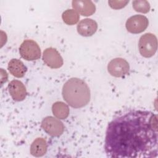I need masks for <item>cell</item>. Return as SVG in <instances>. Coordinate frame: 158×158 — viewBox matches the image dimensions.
I'll return each instance as SVG.
<instances>
[{
	"instance_id": "obj_7",
	"label": "cell",
	"mask_w": 158,
	"mask_h": 158,
	"mask_svg": "<svg viewBox=\"0 0 158 158\" xmlns=\"http://www.w3.org/2000/svg\"><path fill=\"white\" fill-rule=\"evenodd\" d=\"M148 24L149 22L147 17L142 15H135L128 19L125 27L129 32L137 34L144 31Z\"/></svg>"
},
{
	"instance_id": "obj_5",
	"label": "cell",
	"mask_w": 158,
	"mask_h": 158,
	"mask_svg": "<svg viewBox=\"0 0 158 158\" xmlns=\"http://www.w3.org/2000/svg\"><path fill=\"white\" fill-rule=\"evenodd\" d=\"M41 127L50 136L57 137L60 136L64 131V126L59 119L48 116L41 122Z\"/></svg>"
},
{
	"instance_id": "obj_11",
	"label": "cell",
	"mask_w": 158,
	"mask_h": 158,
	"mask_svg": "<svg viewBox=\"0 0 158 158\" xmlns=\"http://www.w3.org/2000/svg\"><path fill=\"white\" fill-rule=\"evenodd\" d=\"M78 33L83 36H91L94 35L97 29L96 22L91 19H85L81 20L77 27Z\"/></svg>"
},
{
	"instance_id": "obj_1",
	"label": "cell",
	"mask_w": 158,
	"mask_h": 158,
	"mask_svg": "<svg viewBox=\"0 0 158 158\" xmlns=\"http://www.w3.org/2000/svg\"><path fill=\"white\" fill-rule=\"evenodd\" d=\"M157 116L148 110H131L108 125L104 149L110 157L157 156Z\"/></svg>"
},
{
	"instance_id": "obj_4",
	"label": "cell",
	"mask_w": 158,
	"mask_h": 158,
	"mask_svg": "<svg viewBox=\"0 0 158 158\" xmlns=\"http://www.w3.org/2000/svg\"><path fill=\"white\" fill-rule=\"evenodd\" d=\"M19 52L22 58L27 60H35L40 58L41 49L38 43L32 40L23 41L19 48Z\"/></svg>"
},
{
	"instance_id": "obj_16",
	"label": "cell",
	"mask_w": 158,
	"mask_h": 158,
	"mask_svg": "<svg viewBox=\"0 0 158 158\" xmlns=\"http://www.w3.org/2000/svg\"><path fill=\"white\" fill-rule=\"evenodd\" d=\"M134 10L136 12L146 14L150 10L149 2L146 0H135L132 2Z\"/></svg>"
},
{
	"instance_id": "obj_10",
	"label": "cell",
	"mask_w": 158,
	"mask_h": 158,
	"mask_svg": "<svg viewBox=\"0 0 158 158\" xmlns=\"http://www.w3.org/2000/svg\"><path fill=\"white\" fill-rule=\"evenodd\" d=\"M72 4L73 9L83 16H90L96 11V6L91 1L74 0Z\"/></svg>"
},
{
	"instance_id": "obj_8",
	"label": "cell",
	"mask_w": 158,
	"mask_h": 158,
	"mask_svg": "<svg viewBox=\"0 0 158 158\" xmlns=\"http://www.w3.org/2000/svg\"><path fill=\"white\" fill-rule=\"evenodd\" d=\"M43 62L52 69H58L64 64L63 59L59 52L53 48H46L43 54Z\"/></svg>"
},
{
	"instance_id": "obj_17",
	"label": "cell",
	"mask_w": 158,
	"mask_h": 158,
	"mask_svg": "<svg viewBox=\"0 0 158 158\" xmlns=\"http://www.w3.org/2000/svg\"><path fill=\"white\" fill-rule=\"evenodd\" d=\"M129 1H109L108 4L109 6L114 9H120L124 7Z\"/></svg>"
},
{
	"instance_id": "obj_15",
	"label": "cell",
	"mask_w": 158,
	"mask_h": 158,
	"mask_svg": "<svg viewBox=\"0 0 158 158\" xmlns=\"http://www.w3.org/2000/svg\"><path fill=\"white\" fill-rule=\"evenodd\" d=\"M62 18L66 24L73 25L78 22L80 16L74 9H67L62 13Z\"/></svg>"
},
{
	"instance_id": "obj_14",
	"label": "cell",
	"mask_w": 158,
	"mask_h": 158,
	"mask_svg": "<svg viewBox=\"0 0 158 158\" xmlns=\"http://www.w3.org/2000/svg\"><path fill=\"white\" fill-rule=\"evenodd\" d=\"M52 111L56 117L59 119H65L69 114L68 106L62 101H57L52 106Z\"/></svg>"
},
{
	"instance_id": "obj_6",
	"label": "cell",
	"mask_w": 158,
	"mask_h": 158,
	"mask_svg": "<svg viewBox=\"0 0 158 158\" xmlns=\"http://www.w3.org/2000/svg\"><path fill=\"white\" fill-rule=\"evenodd\" d=\"M109 73L115 77H123L128 74L130 65L128 62L123 58H115L111 60L107 65Z\"/></svg>"
},
{
	"instance_id": "obj_3",
	"label": "cell",
	"mask_w": 158,
	"mask_h": 158,
	"mask_svg": "<svg viewBox=\"0 0 158 158\" xmlns=\"http://www.w3.org/2000/svg\"><path fill=\"white\" fill-rule=\"evenodd\" d=\"M138 48L142 56L146 58L153 56L157 49V40L156 35L151 33L142 35L139 40Z\"/></svg>"
},
{
	"instance_id": "obj_2",
	"label": "cell",
	"mask_w": 158,
	"mask_h": 158,
	"mask_svg": "<svg viewBox=\"0 0 158 158\" xmlns=\"http://www.w3.org/2000/svg\"><path fill=\"white\" fill-rule=\"evenodd\" d=\"M62 93L64 99L73 108L83 107L90 101V90L88 85L78 78L68 80L63 86Z\"/></svg>"
},
{
	"instance_id": "obj_12",
	"label": "cell",
	"mask_w": 158,
	"mask_h": 158,
	"mask_svg": "<svg viewBox=\"0 0 158 158\" xmlns=\"http://www.w3.org/2000/svg\"><path fill=\"white\" fill-rule=\"evenodd\" d=\"M7 68L10 73L17 78L23 77L27 70V68L23 63L17 59H11L8 64Z\"/></svg>"
},
{
	"instance_id": "obj_9",
	"label": "cell",
	"mask_w": 158,
	"mask_h": 158,
	"mask_svg": "<svg viewBox=\"0 0 158 158\" xmlns=\"http://www.w3.org/2000/svg\"><path fill=\"white\" fill-rule=\"evenodd\" d=\"M8 90L12 98L15 101L24 100L27 94L26 88L23 83L17 80H12L9 83Z\"/></svg>"
},
{
	"instance_id": "obj_13",
	"label": "cell",
	"mask_w": 158,
	"mask_h": 158,
	"mask_svg": "<svg viewBox=\"0 0 158 158\" xmlns=\"http://www.w3.org/2000/svg\"><path fill=\"white\" fill-rule=\"evenodd\" d=\"M47 142L43 138H38L33 141L30 146V153L35 157H41L47 151Z\"/></svg>"
}]
</instances>
